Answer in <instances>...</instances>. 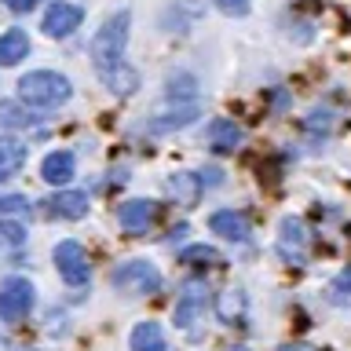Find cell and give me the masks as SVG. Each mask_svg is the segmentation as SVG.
I'll return each instance as SVG.
<instances>
[{
  "mask_svg": "<svg viewBox=\"0 0 351 351\" xmlns=\"http://www.w3.org/2000/svg\"><path fill=\"white\" fill-rule=\"evenodd\" d=\"M128 26H132V11L121 8L114 11L103 26L95 29L92 44H88V51H92V66L99 70V77L114 73L117 66H125V48H128Z\"/></svg>",
  "mask_w": 351,
  "mask_h": 351,
  "instance_id": "cell-1",
  "label": "cell"
},
{
  "mask_svg": "<svg viewBox=\"0 0 351 351\" xmlns=\"http://www.w3.org/2000/svg\"><path fill=\"white\" fill-rule=\"evenodd\" d=\"M73 88L62 73L55 70H29L19 81V103L29 110H59L70 103Z\"/></svg>",
  "mask_w": 351,
  "mask_h": 351,
  "instance_id": "cell-2",
  "label": "cell"
},
{
  "mask_svg": "<svg viewBox=\"0 0 351 351\" xmlns=\"http://www.w3.org/2000/svg\"><path fill=\"white\" fill-rule=\"evenodd\" d=\"M110 282H114V289L128 293V296H154L161 293V271L154 267L150 260H128L114 267L110 274Z\"/></svg>",
  "mask_w": 351,
  "mask_h": 351,
  "instance_id": "cell-3",
  "label": "cell"
},
{
  "mask_svg": "<svg viewBox=\"0 0 351 351\" xmlns=\"http://www.w3.org/2000/svg\"><path fill=\"white\" fill-rule=\"evenodd\" d=\"M33 311V285L26 278L0 282V322H22Z\"/></svg>",
  "mask_w": 351,
  "mask_h": 351,
  "instance_id": "cell-4",
  "label": "cell"
},
{
  "mask_svg": "<svg viewBox=\"0 0 351 351\" xmlns=\"http://www.w3.org/2000/svg\"><path fill=\"white\" fill-rule=\"evenodd\" d=\"M51 256H55V267H59L62 282L84 285L88 278H92V263H88V252H84L81 241H59Z\"/></svg>",
  "mask_w": 351,
  "mask_h": 351,
  "instance_id": "cell-5",
  "label": "cell"
},
{
  "mask_svg": "<svg viewBox=\"0 0 351 351\" xmlns=\"http://www.w3.org/2000/svg\"><path fill=\"white\" fill-rule=\"evenodd\" d=\"M81 22H84V8L70 4V0H55V4L44 11L40 29L48 33L51 40H62V37H70L73 29H81Z\"/></svg>",
  "mask_w": 351,
  "mask_h": 351,
  "instance_id": "cell-6",
  "label": "cell"
},
{
  "mask_svg": "<svg viewBox=\"0 0 351 351\" xmlns=\"http://www.w3.org/2000/svg\"><path fill=\"white\" fill-rule=\"evenodd\" d=\"M307 245H311V234H307V227H304V219H296V216H285L282 219V227H278V252L289 263H300L307 260Z\"/></svg>",
  "mask_w": 351,
  "mask_h": 351,
  "instance_id": "cell-7",
  "label": "cell"
},
{
  "mask_svg": "<svg viewBox=\"0 0 351 351\" xmlns=\"http://www.w3.org/2000/svg\"><path fill=\"white\" fill-rule=\"evenodd\" d=\"M208 289H205V282H197V278H191L183 285V293H180V300H176V311H172V322L180 326V329H191L194 322H197V315L205 311V296Z\"/></svg>",
  "mask_w": 351,
  "mask_h": 351,
  "instance_id": "cell-8",
  "label": "cell"
},
{
  "mask_svg": "<svg viewBox=\"0 0 351 351\" xmlns=\"http://www.w3.org/2000/svg\"><path fill=\"white\" fill-rule=\"evenodd\" d=\"M154 219H158V202H147V197H132L117 208V223L125 234H147Z\"/></svg>",
  "mask_w": 351,
  "mask_h": 351,
  "instance_id": "cell-9",
  "label": "cell"
},
{
  "mask_svg": "<svg viewBox=\"0 0 351 351\" xmlns=\"http://www.w3.org/2000/svg\"><path fill=\"white\" fill-rule=\"evenodd\" d=\"M208 227H213V234H219V238H227V241H249V234H252V227H249V219L241 216V213H234V208H219V213H213L208 216Z\"/></svg>",
  "mask_w": 351,
  "mask_h": 351,
  "instance_id": "cell-10",
  "label": "cell"
},
{
  "mask_svg": "<svg viewBox=\"0 0 351 351\" xmlns=\"http://www.w3.org/2000/svg\"><path fill=\"white\" fill-rule=\"evenodd\" d=\"M73 172H77V161H73L70 150H51L48 158L40 161V180L51 183V186H66L73 180Z\"/></svg>",
  "mask_w": 351,
  "mask_h": 351,
  "instance_id": "cell-11",
  "label": "cell"
},
{
  "mask_svg": "<svg viewBox=\"0 0 351 351\" xmlns=\"http://www.w3.org/2000/svg\"><path fill=\"white\" fill-rule=\"evenodd\" d=\"M241 139H245V132H241V125H234L230 117H216L213 125H208V147H213L216 154L238 150Z\"/></svg>",
  "mask_w": 351,
  "mask_h": 351,
  "instance_id": "cell-12",
  "label": "cell"
},
{
  "mask_svg": "<svg viewBox=\"0 0 351 351\" xmlns=\"http://www.w3.org/2000/svg\"><path fill=\"white\" fill-rule=\"evenodd\" d=\"M29 55V33L11 26L0 33V66H19Z\"/></svg>",
  "mask_w": 351,
  "mask_h": 351,
  "instance_id": "cell-13",
  "label": "cell"
},
{
  "mask_svg": "<svg viewBox=\"0 0 351 351\" xmlns=\"http://www.w3.org/2000/svg\"><path fill=\"white\" fill-rule=\"evenodd\" d=\"M26 165V147L22 139H11V136H0V183L15 180Z\"/></svg>",
  "mask_w": 351,
  "mask_h": 351,
  "instance_id": "cell-14",
  "label": "cell"
},
{
  "mask_svg": "<svg viewBox=\"0 0 351 351\" xmlns=\"http://www.w3.org/2000/svg\"><path fill=\"white\" fill-rule=\"evenodd\" d=\"M51 216H62V219H84L88 216V194L84 191H59L51 194Z\"/></svg>",
  "mask_w": 351,
  "mask_h": 351,
  "instance_id": "cell-15",
  "label": "cell"
},
{
  "mask_svg": "<svg viewBox=\"0 0 351 351\" xmlns=\"http://www.w3.org/2000/svg\"><path fill=\"white\" fill-rule=\"evenodd\" d=\"M202 114L197 103H186V106H176L172 114H158V121H150V132H172V128H186L194 125V117Z\"/></svg>",
  "mask_w": 351,
  "mask_h": 351,
  "instance_id": "cell-16",
  "label": "cell"
},
{
  "mask_svg": "<svg viewBox=\"0 0 351 351\" xmlns=\"http://www.w3.org/2000/svg\"><path fill=\"white\" fill-rule=\"evenodd\" d=\"M132 351H165V329L158 322H139L132 329Z\"/></svg>",
  "mask_w": 351,
  "mask_h": 351,
  "instance_id": "cell-17",
  "label": "cell"
},
{
  "mask_svg": "<svg viewBox=\"0 0 351 351\" xmlns=\"http://www.w3.org/2000/svg\"><path fill=\"white\" fill-rule=\"evenodd\" d=\"M169 191L180 205H194L197 194H202V176H191V172H176L169 180Z\"/></svg>",
  "mask_w": 351,
  "mask_h": 351,
  "instance_id": "cell-18",
  "label": "cell"
},
{
  "mask_svg": "<svg viewBox=\"0 0 351 351\" xmlns=\"http://www.w3.org/2000/svg\"><path fill=\"white\" fill-rule=\"evenodd\" d=\"M216 315H219V322H227V326L241 322V315H245V296H241L238 289L216 293Z\"/></svg>",
  "mask_w": 351,
  "mask_h": 351,
  "instance_id": "cell-19",
  "label": "cell"
},
{
  "mask_svg": "<svg viewBox=\"0 0 351 351\" xmlns=\"http://www.w3.org/2000/svg\"><path fill=\"white\" fill-rule=\"evenodd\" d=\"M180 263H186V267H216V263H223V256L213 245H186L180 252Z\"/></svg>",
  "mask_w": 351,
  "mask_h": 351,
  "instance_id": "cell-20",
  "label": "cell"
},
{
  "mask_svg": "<svg viewBox=\"0 0 351 351\" xmlns=\"http://www.w3.org/2000/svg\"><path fill=\"white\" fill-rule=\"evenodd\" d=\"M40 117H33L29 110H22L19 103H11V99H4L0 103V125L4 128H29V125H37Z\"/></svg>",
  "mask_w": 351,
  "mask_h": 351,
  "instance_id": "cell-21",
  "label": "cell"
},
{
  "mask_svg": "<svg viewBox=\"0 0 351 351\" xmlns=\"http://www.w3.org/2000/svg\"><path fill=\"white\" fill-rule=\"evenodd\" d=\"M103 81L114 88V92H121V95H128V92H136V88H139V77L132 73V70H125V66H117V70L106 73Z\"/></svg>",
  "mask_w": 351,
  "mask_h": 351,
  "instance_id": "cell-22",
  "label": "cell"
},
{
  "mask_svg": "<svg viewBox=\"0 0 351 351\" xmlns=\"http://www.w3.org/2000/svg\"><path fill=\"white\" fill-rule=\"evenodd\" d=\"M19 213H29V202H26V197H19V194L0 197V216H19Z\"/></svg>",
  "mask_w": 351,
  "mask_h": 351,
  "instance_id": "cell-23",
  "label": "cell"
},
{
  "mask_svg": "<svg viewBox=\"0 0 351 351\" xmlns=\"http://www.w3.org/2000/svg\"><path fill=\"white\" fill-rule=\"evenodd\" d=\"M0 234H4L11 245H19V241L26 238V230H22V223H11L8 216H0Z\"/></svg>",
  "mask_w": 351,
  "mask_h": 351,
  "instance_id": "cell-24",
  "label": "cell"
},
{
  "mask_svg": "<svg viewBox=\"0 0 351 351\" xmlns=\"http://www.w3.org/2000/svg\"><path fill=\"white\" fill-rule=\"evenodd\" d=\"M252 0H216V8L223 11V15H245Z\"/></svg>",
  "mask_w": 351,
  "mask_h": 351,
  "instance_id": "cell-25",
  "label": "cell"
},
{
  "mask_svg": "<svg viewBox=\"0 0 351 351\" xmlns=\"http://www.w3.org/2000/svg\"><path fill=\"white\" fill-rule=\"evenodd\" d=\"M333 289H337V293H351V267H344V271H340V274H337V282H333Z\"/></svg>",
  "mask_w": 351,
  "mask_h": 351,
  "instance_id": "cell-26",
  "label": "cell"
},
{
  "mask_svg": "<svg viewBox=\"0 0 351 351\" xmlns=\"http://www.w3.org/2000/svg\"><path fill=\"white\" fill-rule=\"evenodd\" d=\"M40 4V0H4V8H11V11H19V15H22V11H33V8H37Z\"/></svg>",
  "mask_w": 351,
  "mask_h": 351,
  "instance_id": "cell-27",
  "label": "cell"
},
{
  "mask_svg": "<svg viewBox=\"0 0 351 351\" xmlns=\"http://www.w3.org/2000/svg\"><path fill=\"white\" fill-rule=\"evenodd\" d=\"M282 351H315V348H307V344H285Z\"/></svg>",
  "mask_w": 351,
  "mask_h": 351,
  "instance_id": "cell-28",
  "label": "cell"
},
{
  "mask_svg": "<svg viewBox=\"0 0 351 351\" xmlns=\"http://www.w3.org/2000/svg\"><path fill=\"white\" fill-rule=\"evenodd\" d=\"M227 351H245V348H227Z\"/></svg>",
  "mask_w": 351,
  "mask_h": 351,
  "instance_id": "cell-29",
  "label": "cell"
}]
</instances>
